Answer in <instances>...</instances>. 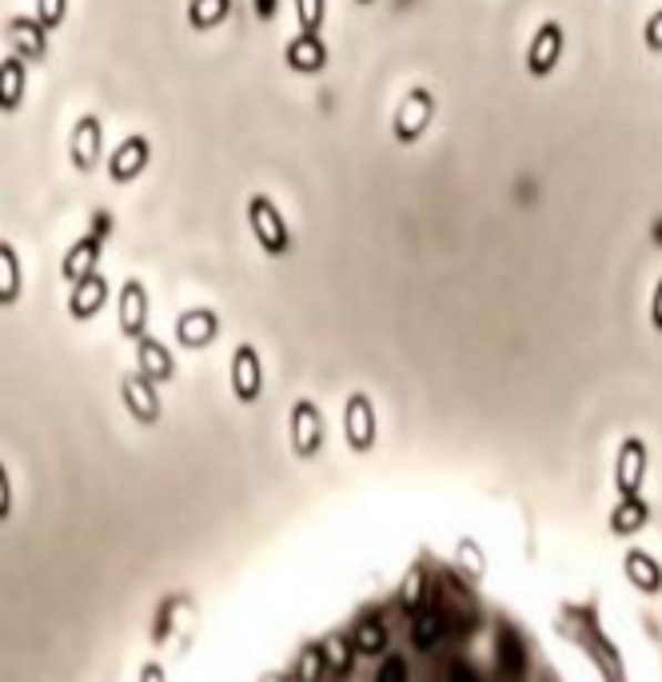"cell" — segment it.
<instances>
[{"label": "cell", "mask_w": 662, "mask_h": 682, "mask_svg": "<svg viewBox=\"0 0 662 682\" xmlns=\"http://www.w3.org/2000/svg\"><path fill=\"white\" fill-rule=\"evenodd\" d=\"M247 224H252V232H256L259 247H264L267 256H284L287 247H292V236H287L284 216H279V208L267 196L247 200Z\"/></svg>", "instance_id": "6da1fadb"}, {"label": "cell", "mask_w": 662, "mask_h": 682, "mask_svg": "<svg viewBox=\"0 0 662 682\" xmlns=\"http://www.w3.org/2000/svg\"><path fill=\"white\" fill-rule=\"evenodd\" d=\"M431 116H436V96H431L427 89H411L404 96V104L396 109L391 132H396L399 144H416V140L427 132V124H431Z\"/></svg>", "instance_id": "7a4b0ae2"}, {"label": "cell", "mask_w": 662, "mask_h": 682, "mask_svg": "<svg viewBox=\"0 0 662 682\" xmlns=\"http://www.w3.org/2000/svg\"><path fill=\"white\" fill-rule=\"evenodd\" d=\"M319 447H324V416L312 399H299L292 407V451L296 459H316Z\"/></svg>", "instance_id": "3957f363"}, {"label": "cell", "mask_w": 662, "mask_h": 682, "mask_svg": "<svg viewBox=\"0 0 662 682\" xmlns=\"http://www.w3.org/2000/svg\"><path fill=\"white\" fill-rule=\"evenodd\" d=\"M232 391H236L240 404H256L264 396V364H259V352L252 344H240L232 352Z\"/></svg>", "instance_id": "277c9868"}, {"label": "cell", "mask_w": 662, "mask_h": 682, "mask_svg": "<svg viewBox=\"0 0 662 682\" xmlns=\"http://www.w3.org/2000/svg\"><path fill=\"white\" fill-rule=\"evenodd\" d=\"M646 444L639 436L623 439L619 447V459H614V487H619V499L623 495H639L643 491V479H646Z\"/></svg>", "instance_id": "5b68a950"}, {"label": "cell", "mask_w": 662, "mask_h": 682, "mask_svg": "<svg viewBox=\"0 0 662 682\" xmlns=\"http://www.w3.org/2000/svg\"><path fill=\"white\" fill-rule=\"evenodd\" d=\"M344 431H347V447L356 455L371 451L376 447V407L367 396H352L344 407Z\"/></svg>", "instance_id": "8992f818"}, {"label": "cell", "mask_w": 662, "mask_h": 682, "mask_svg": "<svg viewBox=\"0 0 662 682\" xmlns=\"http://www.w3.org/2000/svg\"><path fill=\"white\" fill-rule=\"evenodd\" d=\"M120 332L129 339L149 336V292L140 279H129L120 287Z\"/></svg>", "instance_id": "52a82bcc"}, {"label": "cell", "mask_w": 662, "mask_h": 682, "mask_svg": "<svg viewBox=\"0 0 662 682\" xmlns=\"http://www.w3.org/2000/svg\"><path fill=\"white\" fill-rule=\"evenodd\" d=\"M104 232H109V220L100 216V220H96V227H92L89 236L80 240V244L69 252V256H64V267H60V272H64V279H69V284H77L80 276H89V272H96L100 247H104Z\"/></svg>", "instance_id": "ba28073f"}, {"label": "cell", "mask_w": 662, "mask_h": 682, "mask_svg": "<svg viewBox=\"0 0 662 682\" xmlns=\"http://www.w3.org/2000/svg\"><path fill=\"white\" fill-rule=\"evenodd\" d=\"M120 391H124V404H129L132 419H140L144 427H152L160 419V396H156V379H149L144 371H136V376H129L124 384H120Z\"/></svg>", "instance_id": "9c48e42d"}, {"label": "cell", "mask_w": 662, "mask_h": 682, "mask_svg": "<svg viewBox=\"0 0 662 682\" xmlns=\"http://www.w3.org/2000/svg\"><path fill=\"white\" fill-rule=\"evenodd\" d=\"M559 57H563V29L554 20H547L543 29L534 32L531 49H527V72L531 77H547L559 64Z\"/></svg>", "instance_id": "30bf717a"}, {"label": "cell", "mask_w": 662, "mask_h": 682, "mask_svg": "<svg viewBox=\"0 0 662 682\" xmlns=\"http://www.w3.org/2000/svg\"><path fill=\"white\" fill-rule=\"evenodd\" d=\"M149 156H152L149 140H144V136H129V140H124V144H120V149L109 156V176L116 180V184H132V180H136L140 172L149 169Z\"/></svg>", "instance_id": "8fae6325"}, {"label": "cell", "mask_w": 662, "mask_h": 682, "mask_svg": "<svg viewBox=\"0 0 662 682\" xmlns=\"http://www.w3.org/2000/svg\"><path fill=\"white\" fill-rule=\"evenodd\" d=\"M104 129H100L96 116H80L77 129H72V164L77 172H92L100 164V152H104Z\"/></svg>", "instance_id": "7c38bea8"}, {"label": "cell", "mask_w": 662, "mask_h": 682, "mask_svg": "<svg viewBox=\"0 0 662 682\" xmlns=\"http://www.w3.org/2000/svg\"><path fill=\"white\" fill-rule=\"evenodd\" d=\"M109 299V279L100 276V272H89V276H80L72 284V299H69V316L72 319H92L104 307Z\"/></svg>", "instance_id": "4fadbf2b"}, {"label": "cell", "mask_w": 662, "mask_h": 682, "mask_svg": "<svg viewBox=\"0 0 662 682\" xmlns=\"http://www.w3.org/2000/svg\"><path fill=\"white\" fill-rule=\"evenodd\" d=\"M44 32H49V29H44L37 17L9 20L12 49H17V57H24V60H44V57H49V37H44Z\"/></svg>", "instance_id": "5bb4252c"}, {"label": "cell", "mask_w": 662, "mask_h": 682, "mask_svg": "<svg viewBox=\"0 0 662 682\" xmlns=\"http://www.w3.org/2000/svg\"><path fill=\"white\" fill-rule=\"evenodd\" d=\"M216 332H220V319L208 307H189V312L176 319V339L184 347H208L212 339H216Z\"/></svg>", "instance_id": "9a60e30c"}, {"label": "cell", "mask_w": 662, "mask_h": 682, "mask_svg": "<svg viewBox=\"0 0 662 682\" xmlns=\"http://www.w3.org/2000/svg\"><path fill=\"white\" fill-rule=\"evenodd\" d=\"M136 364H140V371L149 379H156V384H172V379H176V359L169 356V347L152 336L136 339Z\"/></svg>", "instance_id": "2e32d148"}, {"label": "cell", "mask_w": 662, "mask_h": 682, "mask_svg": "<svg viewBox=\"0 0 662 682\" xmlns=\"http://www.w3.org/2000/svg\"><path fill=\"white\" fill-rule=\"evenodd\" d=\"M287 69L296 72H319L327 64V44L319 40V32H299L284 52Z\"/></svg>", "instance_id": "e0dca14e"}, {"label": "cell", "mask_w": 662, "mask_h": 682, "mask_svg": "<svg viewBox=\"0 0 662 682\" xmlns=\"http://www.w3.org/2000/svg\"><path fill=\"white\" fill-rule=\"evenodd\" d=\"M623 571H627V579H631V587H639L643 594H659L662 591V567L654 563L646 551H639V547L627 551Z\"/></svg>", "instance_id": "ac0fdd59"}, {"label": "cell", "mask_w": 662, "mask_h": 682, "mask_svg": "<svg viewBox=\"0 0 662 682\" xmlns=\"http://www.w3.org/2000/svg\"><path fill=\"white\" fill-rule=\"evenodd\" d=\"M646 523H651V507H646L643 495H623L619 507L611 511V531L614 535H634V531H643Z\"/></svg>", "instance_id": "d6986e66"}, {"label": "cell", "mask_w": 662, "mask_h": 682, "mask_svg": "<svg viewBox=\"0 0 662 682\" xmlns=\"http://www.w3.org/2000/svg\"><path fill=\"white\" fill-rule=\"evenodd\" d=\"M0 77H4V89H0V109L4 112H17L20 100H24V57H4V64H0Z\"/></svg>", "instance_id": "ffe728a7"}, {"label": "cell", "mask_w": 662, "mask_h": 682, "mask_svg": "<svg viewBox=\"0 0 662 682\" xmlns=\"http://www.w3.org/2000/svg\"><path fill=\"white\" fill-rule=\"evenodd\" d=\"M20 299V259L12 244H0V304H17Z\"/></svg>", "instance_id": "44dd1931"}, {"label": "cell", "mask_w": 662, "mask_h": 682, "mask_svg": "<svg viewBox=\"0 0 662 682\" xmlns=\"http://www.w3.org/2000/svg\"><path fill=\"white\" fill-rule=\"evenodd\" d=\"M227 12H232V0H192L189 4V24L196 32L204 29H216V24H224Z\"/></svg>", "instance_id": "7402d4cb"}, {"label": "cell", "mask_w": 662, "mask_h": 682, "mask_svg": "<svg viewBox=\"0 0 662 682\" xmlns=\"http://www.w3.org/2000/svg\"><path fill=\"white\" fill-rule=\"evenodd\" d=\"M352 643H356V654H384L387 651V631L379 619H364L352 634Z\"/></svg>", "instance_id": "603a6c76"}, {"label": "cell", "mask_w": 662, "mask_h": 682, "mask_svg": "<svg viewBox=\"0 0 662 682\" xmlns=\"http://www.w3.org/2000/svg\"><path fill=\"white\" fill-rule=\"evenodd\" d=\"M324 12H327V0H296L299 32H319L324 29Z\"/></svg>", "instance_id": "cb8c5ba5"}, {"label": "cell", "mask_w": 662, "mask_h": 682, "mask_svg": "<svg viewBox=\"0 0 662 682\" xmlns=\"http://www.w3.org/2000/svg\"><path fill=\"white\" fill-rule=\"evenodd\" d=\"M356 647V643H352ZM352 647L339 639V634H332L324 643V654H327V671H336V674H347L352 671Z\"/></svg>", "instance_id": "d4e9b609"}, {"label": "cell", "mask_w": 662, "mask_h": 682, "mask_svg": "<svg viewBox=\"0 0 662 682\" xmlns=\"http://www.w3.org/2000/svg\"><path fill=\"white\" fill-rule=\"evenodd\" d=\"M69 17V0H37V20L44 29H60Z\"/></svg>", "instance_id": "484cf974"}, {"label": "cell", "mask_w": 662, "mask_h": 682, "mask_svg": "<svg viewBox=\"0 0 662 682\" xmlns=\"http://www.w3.org/2000/svg\"><path fill=\"white\" fill-rule=\"evenodd\" d=\"M416 643L419 647H436L439 643V619L436 614H424L416 623Z\"/></svg>", "instance_id": "4316f807"}, {"label": "cell", "mask_w": 662, "mask_h": 682, "mask_svg": "<svg viewBox=\"0 0 662 682\" xmlns=\"http://www.w3.org/2000/svg\"><path fill=\"white\" fill-rule=\"evenodd\" d=\"M324 663H327L324 647H316V651H307V659H304V666H299V674H304V679H319V674H324Z\"/></svg>", "instance_id": "83f0119b"}, {"label": "cell", "mask_w": 662, "mask_h": 682, "mask_svg": "<svg viewBox=\"0 0 662 682\" xmlns=\"http://www.w3.org/2000/svg\"><path fill=\"white\" fill-rule=\"evenodd\" d=\"M419 591H424V571H419V567H416V571L407 574V587H404V603H407V607H416V603H419Z\"/></svg>", "instance_id": "f1b7e54d"}, {"label": "cell", "mask_w": 662, "mask_h": 682, "mask_svg": "<svg viewBox=\"0 0 662 682\" xmlns=\"http://www.w3.org/2000/svg\"><path fill=\"white\" fill-rule=\"evenodd\" d=\"M646 44H651L654 52H662V9L651 17V24H646Z\"/></svg>", "instance_id": "f546056e"}, {"label": "cell", "mask_w": 662, "mask_h": 682, "mask_svg": "<svg viewBox=\"0 0 662 682\" xmlns=\"http://www.w3.org/2000/svg\"><path fill=\"white\" fill-rule=\"evenodd\" d=\"M459 551H464V563L471 567L475 574H483V563H479V547H475L471 539H464V543H459Z\"/></svg>", "instance_id": "4dcf8cb0"}, {"label": "cell", "mask_w": 662, "mask_h": 682, "mask_svg": "<svg viewBox=\"0 0 662 682\" xmlns=\"http://www.w3.org/2000/svg\"><path fill=\"white\" fill-rule=\"evenodd\" d=\"M651 324L654 332H662V279L654 284V296H651Z\"/></svg>", "instance_id": "1f68e13d"}, {"label": "cell", "mask_w": 662, "mask_h": 682, "mask_svg": "<svg viewBox=\"0 0 662 682\" xmlns=\"http://www.w3.org/2000/svg\"><path fill=\"white\" fill-rule=\"evenodd\" d=\"M404 674H407V671H404V663H399V659H396V663H387L384 671H379V679H384V682L396 679V682H399V679H404Z\"/></svg>", "instance_id": "d6a6232c"}, {"label": "cell", "mask_w": 662, "mask_h": 682, "mask_svg": "<svg viewBox=\"0 0 662 682\" xmlns=\"http://www.w3.org/2000/svg\"><path fill=\"white\" fill-rule=\"evenodd\" d=\"M272 9H276V0H259V17H272Z\"/></svg>", "instance_id": "836d02e7"}]
</instances>
